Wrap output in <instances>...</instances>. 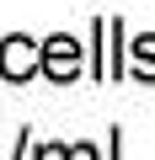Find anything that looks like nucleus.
I'll list each match as a JSON object with an SVG mask.
<instances>
[{"label":"nucleus","mask_w":155,"mask_h":160,"mask_svg":"<svg viewBox=\"0 0 155 160\" xmlns=\"http://www.w3.org/2000/svg\"><path fill=\"white\" fill-rule=\"evenodd\" d=\"M38 69L48 75V80H75V69H80V43L75 38H48L43 43V59H38Z\"/></svg>","instance_id":"nucleus-2"},{"label":"nucleus","mask_w":155,"mask_h":160,"mask_svg":"<svg viewBox=\"0 0 155 160\" xmlns=\"http://www.w3.org/2000/svg\"><path fill=\"white\" fill-rule=\"evenodd\" d=\"M38 59H43V48H32V38H22V32H11L0 43V75L6 80H32Z\"/></svg>","instance_id":"nucleus-1"}]
</instances>
